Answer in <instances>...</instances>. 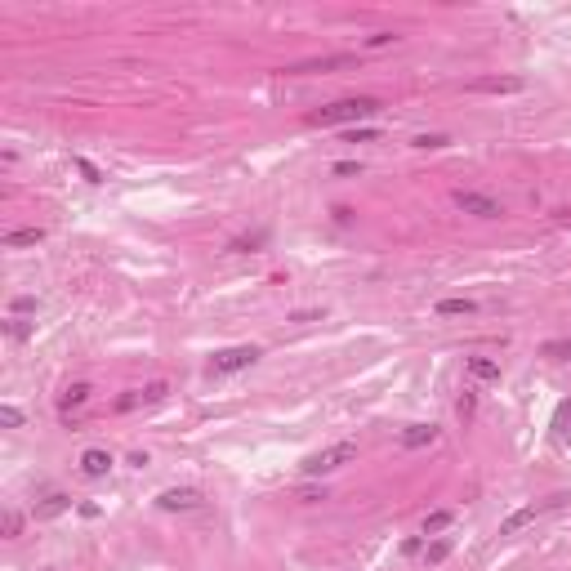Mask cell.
<instances>
[{"label":"cell","mask_w":571,"mask_h":571,"mask_svg":"<svg viewBox=\"0 0 571 571\" xmlns=\"http://www.w3.org/2000/svg\"><path fill=\"white\" fill-rule=\"evenodd\" d=\"M379 108H384V103H379V98H371V94L335 98V103L308 112V125H357V121H366V116H375Z\"/></svg>","instance_id":"cell-1"},{"label":"cell","mask_w":571,"mask_h":571,"mask_svg":"<svg viewBox=\"0 0 571 571\" xmlns=\"http://www.w3.org/2000/svg\"><path fill=\"white\" fill-rule=\"evenodd\" d=\"M357 460V442H335L326 451H313V456L299 464V473L304 478H322V473H335V468H344Z\"/></svg>","instance_id":"cell-2"},{"label":"cell","mask_w":571,"mask_h":571,"mask_svg":"<svg viewBox=\"0 0 571 571\" xmlns=\"http://www.w3.org/2000/svg\"><path fill=\"white\" fill-rule=\"evenodd\" d=\"M263 357V352L255 348V344H237V348H219L210 357V375H237V371H246V366H255Z\"/></svg>","instance_id":"cell-3"},{"label":"cell","mask_w":571,"mask_h":571,"mask_svg":"<svg viewBox=\"0 0 571 571\" xmlns=\"http://www.w3.org/2000/svg\"><path fill=\"white\" fill-rule=\"evenodd\" d=\"M157 505H161L165 513H192V509L206 505V500H201L197 486H170V491H161V496H157Z\"/></svg>","instance_id":"cell-4"},{"label":"cell","mask_w":571,"mask_h":571,"mask_svg":"<svg viewBox=\"0 0 571 571\" xmlns=\"http://www.w3.org/2000/svg\"><path fill=\"white\" fill-rule=\"evenodd\" d=\"M352 54H326V58H304V63H290L286 76H308V72H335V67H348Z\"/></svg>","instance_id":"cell-5"},{"label":"cell","mask_w":571,"mask_h":571,"mask_svg":"<svg viewBox=\"0 0 571 571\" xmlns=\"http://www.w3.org/2000/svg\"><path fill=\"white\" fill-rule=\"evenodd\" d=\"M456 206L464 214H478V219H496V214H500V201L482 197V192H456Z\"/></svg>","instance_id":"cell-6"},{"label":"cell","mask_w":571,"mask_h":571,"mask_svg":"<svg viewBox=\"0 0 571 571\" xmlns=\"http://www.w3.org/2000/svg\"><path fill=\"white\" fill-rule=\"evenodd\" d=\"M518 90H523L518 76H478V80H468V94H518Z\"/></svg>","instance_id":"cell-7"},{"label":"cell","mask_w":571,"mask_h":571,"mask_svg":"<svg viewBox=\"0 0 571 571\" xmlns=\"http://www.w3.org/2000/svg\"><path fill=\"white\" fill-rule=\"evenodd\" d=\"M108 468H112V456L103 446H90L85 456H80V473L85 478H108Z\"/></svg>","instance_id":"cell-8"},{"label":"cell","mask_w":571,"mask_h":571,"mask_svg":"<svg viewBox=\"0 0 571 571\" xmlns=\"http://www.w3.org/2000/svg\"><path fill=\"white\" fill-rule=\"evenodd\" d=\"M433 438H438V429H433V424H407V429H402V446H407V451H419V446H429Z\"/></svg>","instance_id":"cell-9"},{"label":"cell","mask_w":571,"mask_h":571,"mask_svg":"<svg viewBox=\"0 0 571 571\" xmlns=\"http://www.w3.org/2000/svg\"><path fill=\"white\" fill-rule=\"evenodd\" d=\"M90 402V384H67L63 389V397H58V411L63 415H72V411H80Z\"/></svg>","instance_id":"cell-10"},{"label":"cell","mask_w":571,"mask_h":571,"mask_svg":"<svg viewBox=\"0 0 571 571\" xmlns=\"http://www.w3.org/2000/svg\"><path fill=\"white\" fill-rule=\"evenodd\" d=\"M535 523V505H523V509H513L505 523H500V535H518L523 527H531Z\"/></svg>","instance_id":"cell-11"},{"label":"cell","mask_w":571,"mask_h":571,"mask_svg":"<svg viewBox=\"0 0 571 571\" xmlns=\"http://www.w3.org/2000/svg\"><path fill=\"white\" fill-rule=\"evenodd\" d=\"M45 241V228H14L5 232V246L9 250H19V246H41Z\"/></svg>","instance_id":"cell-12"},{"label":"cell","mask_w":571,"mask_h":571,"mask_svg":"<svg viewBox=\"0 0 571 571\" xmlns=\"http://www.w3.org/2000/svg\"><path fill=\"white\" fill-rule=\"evenodd\" d=\"M468 375H473V379H500V362H491V357H468Z\"/></svg>","instance_id":"cell-13"},{"label":"cell","mask_w":571,"mask_h":571,"mask_svg":"<svg viewBox=\"0 0 571 571\" xmlns=\"http://www.w3.org/2000/svg\"><path fill=\"white\" fill-rule=\"evenodd\" d=\"M468 313H478L473 299H442L438 304V317H468Z\"/></svg>","instance_id":"cell-14"},{"label":"cell","mask_w":571,"mask_h":571,"mask_svg":"<svg viewBox=\"0 0 571 571\" xmlns=\"http://www.w3.org/2000/svg\"><path fill=\"white\" fill-rule=\"evenodd\" d=\"M451 523H456V513H451V509H438V513H429V518H424V535H438V531H446Z\"/></svg>","instance_id":"cell-15"},{"label":"cell","mask_w":571,"mask_h":571,"mask_svg":"<svg viewBox=\"0 0 571 571\" xmlns=\"http://www.w3.org/2000/svg\"><path fill=\"white\" fill-rule=\"evenodd\" d=\"M63 509H72V500H67V496H58V491H54V496H49L45 505L36 509V518H54V513H63Z\"/></svg>","instance_id":"cell-16"},{"label":"cell","mask_w":571,"mask_h":571,"mask_svg":"<svg viewBox=\"0 0 571 571\" xmlns=\"http://www.w3.org/2000/svg\"><path fill=\"white\" fill-rule=\"evenodd\" d=\"M165 393H170V389H165V379H152V384H143V389H139V397H143V407H152V402H161Z\"/></svg>","instance_id":"cell-17"},{"label":"cell","mask_w":571,"mask_h":571,"mask_svg":"<svg viewBox=\"0 0 571 571\" xmlns=\"http://www.w3.org/2000/svg\"><path fill=\"white\" fill-rule=\"evenodd\" d=\"M446 553H451V540H433V545L424 549V562L438 567V562H446Z\"/></svg>","instance_id":"cell-18"},{"label":"cell","mask_w":571,"mask_h":571,"mask_svg":"<svg viewBox=\"0 0 571 571\" xmlns=\"http://www.w3.org/2000/svg\"><path fill=\"white\" fill-rule=\"evenodd\" d=\"M545 357H558V362H571V340H549V344H545Z\"/></svg>","instance_id":"cell-19"},{"label":"cell","mask_w":571,"mask_h":571,"mask_svg":"<svg viewBox=\"0 0 571 571\" xmlns=\"http://www.w3.org/2000/svg\"><path fill=\"white\" fill-rule=\"evenodd\" d=\"M456 415H460V419H464V424H468V419H473V415H478V397H473V393H464V397L456 402Z\"/></svg>","instance_id":"cell-20"},{"label":"cell","mask_w":571,"mask_h":571,"mask_svg":"<svg viewBox=\"0 0 571 571\" xmlns=\"http://www.w3.org/2000/svg\"><path fill=\"white\" fill-rule=\"evenodd\" d=\"M451 139H446V134H419V139H415V147H419V152H429V147H446Z\"/></svg>","instance_id":"cell-21"},{"label":"cell","mask_w":571,"mask_h":571,"mask_svg":"<svg viewBox=\"0 0 571 571\" xmlns=\"http://www.w3.org/2000/svg\"><path fill=\"white\" fill-rule=\"evenodd\" d=\"M0 424H5V429H23V411L19 407H0Z\"/></svg>","instance_id":"cell-22"},{"label":"cell","mask_w":571,"mask_h":571,"mask_svg":"<svg viewBox=\"0 0 571 571\" xmlns=\"http://www.w3.org/2000/svg\"><path fill=\"white\" fill-rule=\"evenodd\" d=\"M5 330L14 335V340H27V335H31V322H23V317H9V322H5Z\"/></svg>","instance_id":"cell-23"},{"label":"cell","mask_w":571,"mask_h":571,"mask_svg":"<svg viewBox=\"0 0 571 571\" xmlns=\"http://www.w3.org/2000/svg\"><path fill=\"white\" fill-rule=\"evenodd\" d=\"M0 531H5V535H19V531H23V518H19V513L9 509L5 518H0Z\"/></svg>","instance_id":"cell-24"},{"label":"cell","mask_w":571,"mask_h":571,"mask_svg":"<svg viewBox=\"0 0 571 571\" xmlns=\"http://www.w3.org/2000/svg\"><path fill=\"white\" fill-rule=\"evenodd\" d=\"M558 433H562V438H571V402H562V407H558Z\"/></svg>","instance_id":"cell-25"},{"label":"cell","mask_w":571,"mask_h":571,"mask_svg":"<svg viewBox=\"0 0 571 571\" xmlns=\"http://www.w3.org/2000/svg\"><path fill=\"white\" fill-rule=\"evenodd\" d=\"M76 170H80V174H85L90 183H103V174H98V165H90L85 157H76Z\"/></svg>","instance_id":"cell-26"},{"label":"cell","mask_w":571,"mask_h":571,"mask_svg":"<svg viewBox=\"0 0 571 571\" xmlns=\"http://www.w3.org/2000/svg\"><path fill=\"white\" fill-rule=\"evenodd\" d=\"M134 407H143L139 389H134V393H125V397H116V411H134Z\"/></svg>","instance_id":"cell-27"},{"label":"cell","mask_w":571,"mask_h":571,"mask_svg":"<svg viewBox=\"0 0 571 571\" xmlns=\"http://www.w3.org/2000/svg\"><path fill=\"white\" fill-rule=\"evenodd\" d=\"M14 313H36V299H31V295H19V299H14Z\"/></svg>","instance_id":"cell-28"},{"label":"cell","mask_w":571,"mask_h":571,"mask_svg":"<svg viewBox=\"0 0 571 571\" xmlns=\"http://www.w3.org/2000/svg\"><path fill=\"white\" fill-rule=\"evenodd\" d=\"M397 36H393V31H375V36H366V45H371V49H379V45H393Z\"/></svg>","instance_id":"cell-29"},{"label":"cell","mask_w":571,"mask_h":571,"mask_svg":"<svg viewBox=\"0 0 571 571\" xmlns=\"http://www.w3.org/2000/svg\"><path fill=\"white\" fill-rule=\"evenodd\" d=\"M371 139H375V130H352L348 134V143H371Z\"/></svg>","instance_id":"cell-30"},{"label":"cell","mask_w":571,"mask_h":571,"mask_svg":"<svg viewBox=\"0 0 571 571\" xmlns=\"http://www.w3.org/2000/svg\"><path fill=\"white\" fill-rule=\"evenodd\" d=\"M357 170H362L357 161H340V165H335V174H344V179H348V174H357Z\"/></svg>","instance_id":"cell-31"},{"label":"cell","mask_w":571,"mask_h":571,"mask_svg":"<svg viewBox=\"0 0 571 571\" xmlns=\"http://www.w3.org/2000/svg\"><path fill=\"white\" fill-rule=\"evenodd\" d=\"M299 500H326V491H317V486H304V491H299Z\"/></svg>","instance_id":"cell-32"},{"label":"cell","mask_w":571,"mask_h":571,"mask_svg":"<svg viewBox=\"0 0 571 571\" xmlns=\"http://www.w3.org/2000/svg\"><path fill=\"white\" fill-rule=\"evenodd\" d=\"M41 571H54V567H41Z\"/></svg>","instance_id":"cell-33"}]
</instances>
